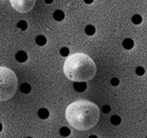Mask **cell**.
<instances>
[{
  "label": "cell",
  "mask_w": 147,
  "mask_h": 138,
  "mask_svg": "<svg viewBox=\"0 0 147 138\" xmlns=\"http://www.w3.org/2000/svg\"><path fill=\"white\" fill-rule=\"evenodd\" d=\"M66 119L74 128L78 130H87L98 122L99 109L90 101L78 100L67 107Z\"/></svg>",
  "instance_id": "cell-1"
},
{
  "label": "cell",
  "mask_w": 147,
  "mask_h": 138,
  "mask_svg": "<svg viewBox=\"0 0 147 138\" xmlns=\"http://www.w3.org/2000/svg\"><path fill=\"white\" fill-rule=\"evenodd\" d=\"M63 70L72 81H88L96 73V65L88 55L75 53L65 60Z\"/></svg>",
  "instance_id": "cell-2"
},
{
  "label": "cell",
  "mask_w": 147,
  "mask_h": 138,
  "mask_svg": "<svg viewBox=\"0 0 147 138\" xmlns=\"http://www.w3.org/2000/svg\"><path fill=\"white\" fill-rule=\"evenodd\" d=\"M17 77L11 69L0 66V101L13 97L17 90Z\"/></svg>",
  "instance_id": "cell-3"
},
{
  "label": "cell",
  "mask_w": 147,
  "mask_h": 138,
  "mask_svg": "<svg viewBox=\"0 0 147 138\" xmlns=\"http://www.w3.org/2000/svg\"><path fill=\"white\" fill-rule=\"evenodd\" d=\"M36 0H10L12 7L20 13L29 12L35 5Z\"/></svg>",
  "instance_id": "cell-4"
},
{
  "label": "cell",
  "mask_w": 147,
  "mask_h": 138,
  "mask_svg": "<svg viewBox=\"0 0 147 138\" xmlns=\"http://www.w3.org/2000/svg\"><path fill=\"white\" fill-rule=\"evenodd\" d=\"M73 87L77 92H84L87 88V84L85 81H74Z\"/></svg>",
  "instance_id": "cell-5"
},
{
  "label": "cell",
  "mask_w": 147,
  "mask_h": 138,
  "mask_svg": "<svg viewBox=\"0 0 147 138\" xmlns=\"http://www.w3.org/2000/svg\"><path fill=\"white\" fill-rule=\"evenodd\" d=\"M15 58H16V60H17L18 62L23 63L28 59L27 53L24 52V51H18V52L16 53V55H15Z\"/></svg>",
  "instance_id": "cell-6"
},
{
  "label": "cell",
  "mask_w": 147,
  "mask_h": 138,
  "mask_svg": "<svg viewBox=\"0 0 147 138\" xmlns=\"http://www.w3.org/2000/svg\"><path fill=\"white\" fill-rule=\"evenodd\" d=\"M122 46H123L125 49H127V50H130V49L133 48L134 41L130 38H125L123 41H122Z\"/></svg>",
  "instance_id": "cell-7"
},
{
  "label": "cell",
  "mask_w": 147,
  "mask_h": 138,
  "mask_svg": "<svg viewBox=\"0 0 147 138\" xmlns=\"http://www.w3.org/2000/svg\"><path fill=\"white\" fill-rule=\"evenodd\" d=\"M53 17H54V19L57 20V21H62V20L64 19V17H65V15H64V12L62 11V10H56V11L53 13Z\"/></svg>",
  "instance_id": "cell-8"
},
{
  "label": "cell",
  "mask_w": 147,
  "mask_h": 138,
  "mask_svg": "<svg viewBox=\"0 0 147 138\" xmlns=\"http://www.w3.org/2000/svg\"><path fill=\"white\" fill-rule=\"evenodd\" d=\"M38 116L41 119H47L49 117V111L45 108H41L38 110Z\"/></svg>",
  "instance_id": "cell-9"
},
{
  "label": "cell",
  "mask_w": 147,
  "mask_h": 138,
  "mask_svg": "<svg viewBox=\"0 0 147 138\" xmlns=\"http://www.w3.org/2000/svg\"><path fill=\"white\" fill-rule=\"evenodd\" d=\"M35 41H36V44L38 45V46H44L47 42L46 38H45V36H43V35L37 36L36 39H35Z\"/></svg>",
  "instance_id": "cell-10"
},
{
  "label": "cell",
  "mask_w": 147,
  "mask_h": 138,
  "mask_svg": "<svg viewBox=\"0 0 147 138\" xmlns=\"http://www.w3.org/2000/svg\"><path fill=\"white\" fill-rule=\"evenodd\" d=\"M19 89H20V91H21L22 93L27 94V93H29V92L31 91V86L28 83H23V84H21V85H20Z\"/></svg>",
  "instance_id": "cell-11"
},
{
  "label": "cell",
  "mask_w": 147,
  "mask_h": 138,
  "mask_svg": "<svg viewBox=\"0 0 147 138\" xmlns=\"http://www.w3.org/2000/svg\"><path fill=\"white\" fill-rule=\"evenodd\" d=\"M85 33L89 35V36H92L95 34V27L93 25H87L85 27Z\"/></svg>",
  "instance_id": "cell-12"
},
{
  "label": "cell",
  "mask_w": 147,
  "mask_h": 138,
  "mask_svg": "<svg viewBox=\"0 0 147 138\" xmlns=\"http://www.w3.org/2000/svg\"><path fill=\"white\" fill-rule=\"evenodd\" d=\"M110 121L113 125H119L120 123H121V118H120L119 116H117V115H113V116L111 117Z\"/></svg>",
  "instance_id": "cell-13"
},
{
  "label": "cell",
  "mask_w": 147,
  "mask_h": 138,
  "mask_svg": "<svg viewBox=\"0 0 147 138\" xmlns=\"http://www.w3.org/2000/svg\"><path fill=\"white\" fill-rule=\"evenodd\" d=\"M132 22H133L134 24H136V25H138V24H140L142 22V17L139 14H135V15H133V17H132Z\"/></svg>",
  "instance_id": "cell-14"
},
{
  "label": "cell",
  "mask_w": 147,
  "mask_h": 138,
  "mask_svg": "<svg viewBox=\"0 0 147 138\" xmlns=\"http://www.w3.org/2000/svg\"><path fill=\"white\" fill-rule=\"evenodd\" d=\"M60 135L61 136H69L70 135V129L68 128V127H62L61 129H60Z\"/></svg>",
  "instance_id": "cell-15"
},
{
  "label": "cell",
  "mask_w": 147,
  "mask_h": 138,
  "mask_svg": "<svg viewBox=\"0 0 147 138\" xmlns=\"http://www.w3.org/2000/svg\"><path fill=\"white\" fill-rule=\"evenodd\" d=\"M17 27L20 28V29L22 30V31H24V30L27 29V23H26L24 20H21V21H19L17 23Z\"/></svg>",
  "instance_id": "cell-16"
},
{
  "label": "cell",
  "mask_w": 147,
  "mask_h": 138,
  "mask_svg": "<svg viewBox=\"0 0 147 138\" xmlns=\"http://www.w3.org/2000/svg\"><path fill=\"white\" fill-rule=\"evenodd\" d=\"M60 54L64 57H67L68 55H69V49H68L67 47H63V48L60 49Z\"/></svg>",
  "instance_id": "cell-17"
},
{
  "label": "cell",
  "mask_w": 147,
  "mask_h": 138,
  "mask_svg": "<svg viewBox=\"0 0 147 138\" xmlns=\"http://www.w3.org/2000/svg\"><path fill=\"white\" fill-rule=\"evenodd\" d=\"M135 72H136V74H137V75L142 76L144 73H145V70H144L143 67H141V66H140V67H137V68H136Z\"/></svg>",
  "instance_id": "cell-18"
},
{
  "label": "cell",
  "mask_w": 147,
  "mask_h": 138,
  "mask_svg": "<svg viewBox=\"0 0 147 138\" xmlns=\"http://www.w3.org/2000/svg\"><path fill=\"white\" fill-rule=\"evenodd\" d=\"M119 83H120V81H119V79H118V78H112V79H111V85L117 86Z\"/></svg>",
  "instance_id": "cell-19"
},
{
  "label": "cell",
  "mask_w": 147,
  "mask_h": 138,
  "mask_svg": "<svg viewBox=\"0 0 147 138\" xmlns=\"http://www.w3.org/2000/svg\"><path fill=\"white\" fill-rule=\"evenodd\" d=\"M110 110H111V108H110L109 105H104V106L102 107V111L104 113H109L110 112Z\"/></svg>",
  "instance_id": "cell-20"
},
{
  "label": "cell",
  "mask_w": 147,
  "mask_h": 138,
  "mask_svg": "<svg viewBox=\"0 0 147 138\" xmlns=\"http://www.w3.org/2000/svg\"><path fill=\"white\" fill-rule=\"evenodd\" d=\"M93 1H94V0H84V2H85L86 4H91Z\"/></svg>",
  "instance_id": "cell-21"
},
{
  "label": "cell",
  "mask_w": 147,
  "mask_h": 138,
  "mask_svg": "<svg viewBox=\"0 0 147 138\" xmlns=\"http://www.w3.org/2000/svg\"><path fill=\"white\" fill-rule=\"evenodd\" d=\"M45 2H46L47 4H51L53 2V0H45Z\"/></svg>",
  "instance_id": "cell-22"
},
{
  "label": "cell",
  "mask_w": 147,
  "mask_h": 138,
  "mask_svg": "<svg viewBox=\"0 0 147 138\" xmlns=\"http://www.w3.org/2000/svg\"><path fill=\"white\" fill-rule=\"evenodd\" d=\"M1 130H2V124L0 123V132H1Z\"/></svg>",
  "instance_id": "cell-23"
}]
</instances>
